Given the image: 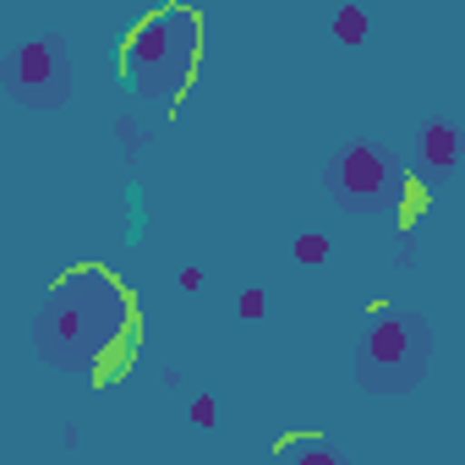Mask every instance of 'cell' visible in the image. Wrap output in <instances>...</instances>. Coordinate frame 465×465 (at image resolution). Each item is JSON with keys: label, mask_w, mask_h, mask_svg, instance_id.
Returning <instances> with one entry per match:
<instances>
[{"label": "cell", "mask_w": 465, "mask_h": 465, "mask_svg": "<svg viewBox=\"0 0 465 465\" xmlns=\"http://www.w3.org/2000/svg\"><path fill=\"white\" fill-rule=\"evenodd\" d=\"M340 192H345L351 203L383 197V192H389V164H383L372 148H351V153L340 159Z\"/></svg>", "instance_id": "obj_4"}, {"label": "cell", "mask_w": 465, "mask_h": 465, "mask_svg": "<svg viewBox=\"0 0 465 465\" xmlns=\"http://www.w3.org/2000/svg\"><path fill=\"white\" fill-rule=\"evenodd\" d=\"M427 367V340L411 318H389L367 334V351H361V372L378 383V389H405L416 383Z\"/></svg>", "instance_id": "obj_3"}, {"label": "cell", "mask_w": 465, "mask_h": 465, "mask_svg": "<svg viewBox=\"0 0 465 465\" xmlns=\"http://www.w3.org/2000/svg\"><path fill=\"white\" fill-rule=\"evenodd\" d=\"M296 465H334L329 454H296Z\"/></svg>", "instance_id": "obj_5"}, {"label": "cell", "mask_w": 465, "mask_h": 465, "mask_svg": "<svg viewBox=\"0 0 465 465\" xmlns=\"http://www.w3.org/2000/svg\"><path fill=\"white\" fill-rule=\"evenodd\" d=\"M34 340H39L45 361L104 383L137 356L132 351L137 345V296L110 269H94V263L66 269L45 296Z\"/></svg>", "instance_id": "obj_1"}, {"label": "cell", "mask_w": 465, "mask_h": 465, "mask_svg": "<svg viewBox=\"0 0 465 465\" xmlns=\"http://www.w3.org/2000/svg\"><path fill=\"white\" fill-rule=\"evenodd\" d=\"M197 55H203V17L186 12V6H164V12H148L126 45H121V77L137 99L159 104V110H175L197 77Z\"/></svg>", "instance_id": "obj_2"}]
</instances>
